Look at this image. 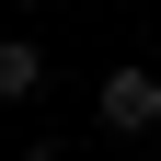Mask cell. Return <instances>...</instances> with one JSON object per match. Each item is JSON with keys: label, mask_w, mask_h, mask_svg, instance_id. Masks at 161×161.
<instances>
[{"label": "cell", "mask_w": 161, "mask_h": 161, "mask_svg": "<svg viewBox=\"0 0 161 161\" xmlns=\"http://www.w3.org/2000/svg\"><path fill=\"white\" fill-rule=\"evenodd\" d=\"M46 92V46L35 35H0V104H35Z\"/></svg>", "instance_id": "7a4b0ae2"}, {"label": "cell", "mask_w": 161, "mask_h": 161, "mask_svg": "<svg viewBox=\"0 0 161 161\" xmlns=\"http://www.w3.org/2000/svg\"><path fill=\"white\" fill-rule=\"evenodd\" d=\"M12 12H46V0H12Z\"/></svg>", "instance_id": "3957f363"}, {"label": "cell", "mask_w": 161, "mask_h": 161, "mask_svg": "<svg viewBox=\"0 0 161 161\" xmlns=\"http://www.w3.org/2000/svg\"><path fill=\"white\" fill-rule=\"evenodd\" d=\"M92 115H104V138H150L161 127V69H104V92H92Z\"/></svg>", "instance_id": "6da1fadb"}]
</instances>
